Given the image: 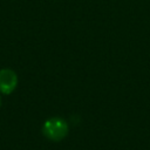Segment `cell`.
Masks as SVG:
<instances>
[{
  "instance_id": "cell-1",
  "label": "cell",
  "mask_w": 150,
  "mask_h": 150,
  "mask_svg": "<svg viewBox=\"0 0 150 150\" xmlns=\"http://www.w3.org/2000/svg\"><path fill=\"white\" fill-rule=\"evenodd\" d=\"M42 132L48 139L53 142H59L66 138V136L68 135L69 125L66 122V120L61 117H50L45 121L42 125Z\"/></svg>"
},
{
  "instance_id": "cell-2",
  "label": "cell",
  "mask_w": 150,
  "mask_h": 150,
  "mask_svg": "<svg viewBox=\"0 0 150 150\" xmlns=\"http://www.w3.org/2000/svg\"><path fill=\"white\" fill-rule=\"evenodd\" d=\"M18 75L13 69L2 68L0 69V94L9 95L18 87Z\"/></svg>"
},
{
  "instance_id": "cell-3",
  "label": "cell",
  "mask_w": 150,
  "mask_h": 150,
  "mask_svg": "<svg viewBox=\"0 0 150 150\" xmlns=\"http://www.w3.org/2000/svg\"><path fill=\"white\" fill-rule=\"evenodd\" d=\"M0 107H1V96H0Z\"/></svg>"
}]
</instances>
